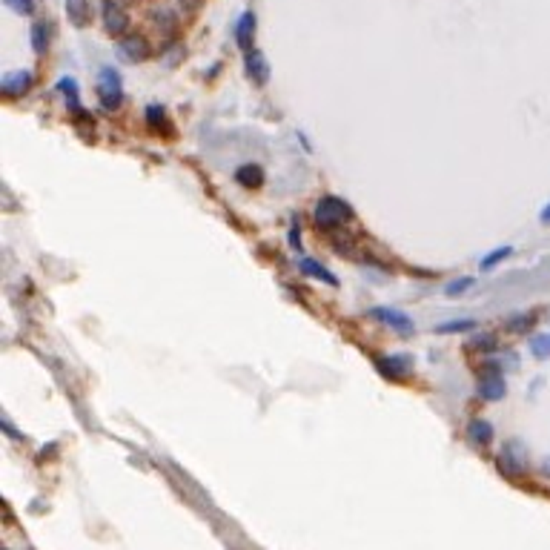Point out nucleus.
<instances>
[{
	"mask_svg": "<svg viewBox=\"0 0 550 550\" xmlns=\"http://www.w3.org/2000/svg\"><path fill=\"white\" fill-rule=\"evenodd\" d=\"M32 86H35V75H32L29 69L9 72V75L3 77V84H0V89H3L6 98H23Z\"/></svg>",
	"mask_w": 550,
	"mask_h": 550,
	"instance_id": "obj_9",
	"label": "nucleus"
},
{
	"mask_svg": "<svg viewBox=\"0 0 550 550\" xmlns=\"http://www.w3.org/2000/svg\"><path fill=\"white\" fill-rule=\"evenodd\" d=\"M367 316L376 319V321H381V324H387V327H392V330L402 333V335H413V333H415L413 319L407 316V312H402V310H392V307H373V310H367Z\"/></svg>",
	"mask_w": 550,
	"mask_h": 550,
	"instance_id": "obj_6",
	"label": "nucleus"
},
{
	"mask_svg": "<svg viewBox=\"0 0 550 550\" xmlns=\"http://www.w3.org/2000/svg\"><path fill=\"white\" fill-rule=\"evenodd\" d=\"M152 55V49L146 43V38L141 35H121L118 40V58L126 63H144Z\"/></svg>",
	"mask_w": 550,
	"mask_h": 550,
	"instance_id": "obj_7",
	"label": "nucleus"
},
{
	"mask_svg": "<svg viewBox=\"0 0 550 550\" xmlns=\"http://www.w3.org/2000/svg\"><path fill=\"white\" fill-rule=\"evenodd\" d=\"M244 69H247V77L255 86H264L270 81V63H267V58L261 55L258 49H252V52L244 55Z\"/></svg>",
	"mask_w": 550,
	"mask_h": 550,
	"instance_id": "obj_11",
	"label": "nucleus"
},
{
	"mask_svg": "<svg viewBox=\"0 0 550 550\" xmlns=\"http://www.w3.org/2000/svg\"><path fill=\"white\" fill-rule=\"evenodd\" d=\"M298 270L307 273L310 278H319V281H324V284H330V287H338V278H335L327 267H321L316 258H298Z\"/></svg>",
	"mask_w": 550,
	"mask_h": 550,
	"instance_id": "obj_16",
	"label": "nucleus"
},
{
	"mask_svg": "<svg viewBox=\"0 0 550 550\" xmlns=\"http://www.w3.org/2000/svg\"><path fill=\"white\" fill-rule=\"evenodd\" d=\"M66 17L75 29H86L92 23V3L89 0H66Z\"/></svg>",
	"mask_w": 550,
	"mask_h": 550,
	"instance_id": "obj_13",
	"label": "nucleus"
},
{
	"mask_svg": "<svg viewBox=\"0 0 550 550\" xmlns=\"http://www.w3.org/2000/svg\"><path fill=\"white\" fill-rule=\"evenodd\" d=\"M29 40H32L35 55H46V52H49V43H52V23H49V20H38V23H32Z\"/></svg>",
	"mask_w": 550,
	"mask_h": 550,
	"instance_id": "obj_14",
	"label": "nucleus"
},
{
	"mask_svg": "<svg viewBox=\"0 0 550 550\" xmlns=\"http://www.w3.org/2000/svg\"><path fill=\"white\" fill-rule=\"evenodd\" d=\"M467 438L476 444V448H487L493 441V425L487 418H473V422L467 425Z\"/></svg>",
	"mask_w": 550,
	"mask_h": 550,
	"instance_id": "obj_15",
	"label": "nucleus"
},
{
	"mask_svg": "<svg viewBox=\"0 0 550 550\" xmlns=\"http://www.w3.org/2000/svg\"><path fill=\"white\" fill-rule=\"evenodd\" d=\"M290 247L301 250V227H298V221H293V227H290Z\"/></svg>",
	"mask_w": 550,
	"mask_h": 550,
	"instance_id": "obj_28",
	"label": "nucleus"
},
{
	"mask_svg": "<svg viewBox=\"0 0 550 550\" xmlns=\"http://www.w3.org/2000/svg\"><path fill=\"white\" fill-rule=\"evenodd\" d=\"M98 100L107 112L121 109V103H123V81L112 66H103L98 72Z\"/></svg>",
	"mask_w": 550,
	"mask_h": 550,
	"instance_id": "obj_2",
	"label": "nucleus"
},
{
	"mask_svg": "<svg viewBox=\"0 0 550 550\" xmlns=\"http://www.w3.org/2000/svg\"><path fill=\"white\" fill-rule=\"evenodd\" d=\"M178 6H181L183 15H195L204 6V0H178Z\"/></svg>",
	"mask_w": 550,
	"mask_h": 550,
	"instance_id": "obj_27",
	"label": "nucleus"
},
{
	"mask_svg": "<svg viewBox=\"0 0 550 550\" xmlns=\"http://www.w3.org/2000/svg\"><path fill=\"white\" fill-rule=\"evenodd\" d=\"M530 353L536 358H550V335H533L530 338Z\"/></svg>",
	"mask_w": 550,
	"mask_h": 550,
	"instance_id": "obj_21",
	"label": "nucleus"
},
{
	"mask_svg": "<svg viewBox=\"0 0 550 550\" xmlns=\"http://www.w3.org/2000/svg\"><path fill=\"white\" fill-rule=\"evenodd\" d=\"M470 287H473V278H459V281H450L448 287H444V293H448V296H461V293H467L470 290Z\"/></svg>",
	"mask_w": 550,
	"mask_h": 550,
	"instance_id": "obj_24",
	"label": "nucleus"
},
{
	"mask_svg": "<svg viewBox=\"0 0 550 550\" xmlns=\"http://www.w3.org/2000/svg\"><path fill=\"white\" fill-rule=\"evenodd\" d=\"M510 252H513V247H499V250H493V252H490V255L482 261V270H493V267L499 264V261H505Z\"/></svg>",
	"mask_w": 550,
	"mask_h": 550,
	"instance_id": "obj_23",
	"label": "nucleus"
},
{
	"mask_svg": "<svg viewBox=\"0 0 550 550\" xmlns=\"http://www.w3.org/2000/svg\"><path fill=\"white\" fill-rule=\"evenodd\" d=\"M235 181L247 190H258L261 183H264V169H261L258 164H244V167L235 169Z\"/></svg>",
	"mask_w": 550,
	"mask_h": 550,
	"instance_id": "obj_18",
	"label": "nucleus"
},
{
	"mask_svg": "<svg viewBox=\"0 0 550 550\" xmlns=\"http://www.w3.org/2000/svg\"><path fill=\"white\" fill-rule=\"evenodd\" d=\"M235 43H238L244 55L255 49V15L252 12H244L238 23H235Z\"/></svg>",
	"mask_w": 550,
	"mask_h": 550,
	"instance_id": "obj_12",
	"label": "nucleus"
},
{
	"mask_svg": "<svg viewBox=\"0 0 550 550\" xmlns=\"http://www.w3.org/2000/svg\"><path fill=\"white\" fill-rule=\"evenodd\" d=\"M530 324H533V316H516V319H510V330L513 333H525V330H530Z\"/></svg>",
	"mask_w": 550,
	"mask_h": 550,
	"instance_id": "obj_25",
	"label": "nucleus"
},
{
	"mask_svg": "<svg viewBox=\"0 0 550 550\" xmlns=\"http://www.w3.org/2000/svg\"><path fill=\"white\" fill-rule=\"evenodd\" d=\"M350 218H353L350 204L342 201V198H335V195H324L316 204V209H312V221H316V227L324 229V232L338 229V227H342L344 221H350Z\"/></svg>",
	"mask_w": 550,
	"mask_h": 550,
	"instance_id": "obj_1",
	"label": "nucleus"
},
{
	"mask_svg": "<svg viewBox=\"0 0 550 550\" xmlns=\"http://www.w3.org/2000/svg\"><path fill=\"white\" fill-rule=\"evenodd\" d=\"M6 3H9L15 12H20V15H32V12H35V0H6Z\"/></svg>",
	"mask_w": 550,
	"mask_h": 550,
	"instance_id": "obj_26",
	"label": "nucleus"
},
{
	"mask_svg": "<svg viewBox=\"0 0 550 550\" xmlns=\"http://www.w3.org/2000/svg\"><path fill=\"white\" fill-rule=\"evenodd\" d=\"M499 470H502L507 479H521V476H525V470H528V450H525V444H521L519 438L507 441L505 448H502V453H499Z\"/></svg>",
	"mask_w": 550,
	"mask_h": 550,
	"instance_id": "obj_3",
	"label": "nucleus"
},
{
	"mask_svg": "<svg viewBox=\"0 0 550 550\" xmlns=\"http://www.w3.org/2000/svg\"><path fill=\"white\" fill-rule=\"evenodd\" d=\"M149 23L161 32V38L172 40L175 32H178V12H175L172 6H155V9L149 12Z\"/></svg>",
	"mask_w": 550,
	"mask_h": 550,
	"instance_id": "obj_10",
	"label": "nucleus"
},
{
	"mask_svg": "<svg viewBox=\"0 0 550 550\" xmlns=\"http://www.w3.org/2000/svg\"><path fill=\"white\" fill-rule=\"evenodd\" d=\"M100 15H103V26H107L109 35H126V29H129L126 0H103Z\"/></svg>",
	"mask_w": 550,
	"mask_h": 550,
	"instance_id": "obj_5",
	"label": "nucleus"
},
{
	"mask_svg": "<svg viewBox=\"0 0 550 550\" xmlns=\"http://www.w3.org/2000/svg\"><path fill=\"white\" fill-rule=\"evenodd\" d=\"M496 344H499V342H496V335L493 333H482V335H476V338H470V350H496Z\"/></svg>",
	"mask_w": 550,
	"mask_h": 550,
	"instance_id": "obj_22",
	"label": "nucleus"
},
{
	"mask_svg": "<svg viewBox=\"0 0 550 550\" xmlns=\"http://www.w3.org/2000/svg\"><path fill=\"white\" fill-rule=\"evenodd\" d=\"M376 370L384 376V379H404L413 373V358L410 356H384V358H376Z\"/></svg>",
	"mask_w": 550,
	"mask_h": 550,
	"instance_id": "obj_8",
	"label": "nucleus"
},
{
	"mask_svg": "<svg viewBox=\"0 0 550 550\" xmlns=\"http://www.w3.org/2000/svg\"><path fill=\"white\" fill-rule=\"evenodd\" d=\"M542 221H544V224H550V204L544 206V213H542Z\"/></svg>",
	"mask_w": 550,
	"mask_h": 550,
	"instance_id": "obj_30",
	"label": "nucleus"
},
{
	"mask_svg": "<svg viewBox=\"0 0 550 550\" xmlns=\"http://www.w3.org/2000/svg\"><path fill=\"white\" fill-rule=\"evenodd\" d=\"M58 92L66 95L69 109H77V107H81V103H77V81H75V77H61V81H58Z\"/></svg>",
	"mask_w": 550,
	"mask_h": 550,
	"instance_id": "obj_20",
	"label": "nucleus"
},
{
	"mask_svg": "<svg viewBox=\"0 0 550 550\" xmlns=\"http://www.w3.org/2000/svg\"><path fill=\"white\" fill-rule=\"evenodd\" d=\"M144 121L152 132H169V118H167V109L161 107V103H149V107L144 109Z\"/></svg>",
	"mask_w": 550,
	"mask_h": 550,
	"instance_id": "obj_17",
	"label": "nucleus"
},
{
	"mask_svg": "<svg viewBox=\"0 0 550 550\" xmlns=\"http://www.w3.org/2000/svg\"><path fill=\"white\" fill-rule=\"evenodd\" d=\"M479 321L476 319H456V321H448V324H438L436 327V333L438 335H450V333H467V330H473Z\"/></svg>",
	"mask_w": 550,
	"mask_h": 550,
	"instance_id": "obj_19",
	"label": "nucleus"
},
{
	"mask_svg": "<svg viewBox=\"0 0 550 550\" xmlns=\"http://www.w3.org/2000/svg\"><path fill=\"white\" fill-rule=\"evenodd\" d=\"M542 467H544V473H550V459H544V464H542Z\"/></svg>",
	"mask_w": 550,
	"mask_h": 550,
	"instance_id": "obj_31",
	"label": "nucleus"
},
{
	"mask_svg": "<svg viewBox=\"0 0 550 550\" xmlns=\"http://www.w3.org/2000/svg\"><path fill=\"white\" fill-rule=\"evenodd\" d=\"M181 55H183V46H181V43H172V52L164 58V63H167V66H175V61H178Z\"/></svg>",
	"mask_w": 550,
	"mask_h": 550,
	"instance_id": "obj_29",
	"label": "nucleus"
},
{
	"mask_svg": "<svg viewBox=\"0 0 550 550\" xmlns=\"http://www.w3.org/2000/svg\"><path fill=\"white\" fill-rule=\"evenodd\" d=\"M505 392H507V384H505V376L499 373V364L496 361L484 364V373L479 379V399L499 402V399H505Z\"/></svg>",
	"mask_w": 550,
	"mask_h": 550,
	"instance_id": "obj_4",
	"label": "nucleus"
}]
</instances>
